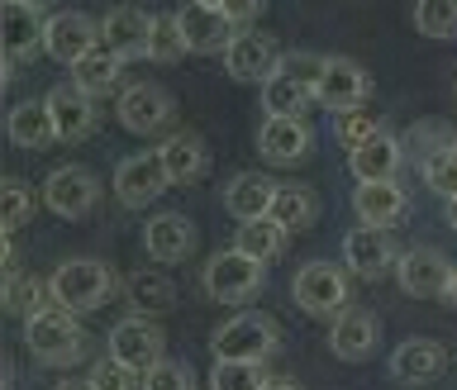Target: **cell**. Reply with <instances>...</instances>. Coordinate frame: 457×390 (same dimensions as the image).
Here are the masks:
<instances>
[{
	"label": "cell",
	"instance_id": "obj_1",
	"mask_svg": "<svg viewBox=\"0 0 457 390\" xmlns=\"http://www.w3.org/2000/svg\"><path fill=\"white\" fill-rule=\"evenodd\" d=\"M281 348V328L271 314L262 310H238L234 319H224L220 328L210 334V353L214 362H262Z\"/></svg>",
	"mask_w": 457,
	"mask_h": 390
},
{
	"label": "cell",
	"instance_id": "obj_2",
	"mask_svg": "<svg viewBox=\"0 0 457 390\" xmlns=\"http://www.w3.org/2000/svg\"><path fill=\"white\" fill-rule=\"evenodd\" d=\"M53 286V300H57V310H67V314H91L100 310L105 300L114 295V271L105 262H96V257H71V262H62L48 277Z\"/></svg>",
	"mask_w": 457,
	"mask_h": 390
},
{
	"label": "cell",
	"instance_id": "obj_3",
	"mask_svg": "<svg viewBox=\"0 0 457 390\" xmlns=\"http://www.w3.org/2000/svg\"><path fill=\"white\" fill-rule=\"evenodd\" d=\"M24 348L34 353V362H43V367H71L86 357L91 338H86V328L77 324V314L48 310V314H38V319H24Z\"/></svg>",
	"mask_w": 457,
	"mask_h": 390
},
{
	"label": "cell",
	"instance_id": "obj_4",
	"mask_svg": "<svg viewBox=\"0 0 457 390\" xmlns=\"http://www.w3.org/2000/svg\"><path fill=\"white\" fill-rule=\"evenodd\" d=\"M291 295L295 305L310 314V319H343L353 305V286H348V271L334 267V262H305L291 281Z\"/></svg>",
	"mask_w": 457,
	"mask_h": 390
},
{
	"label": "cell",
	"instance_id": "obj_5",
	"mask_svg": "<svg viewBox=\"0 0 457 390\" xmlns=\"http://www.w3.org/2000/svg\"><path fill=\"white\" fill-rule=\"evenodd\" d=\"M205 295L210 300H220V305H248V300L262 291V281H267V267L262 262H253L248 253H238V248H228V253H214L210 262H205Z\"/></svg>",
	"mask_w": 457,
	"mask_h": 390
},
{
	"label": "cell",
	"instance_id": "obj_6",
	"mask_svg": "<svg viewBox=\"0 0 457 390\" xmlns=\"http://www.w3.org/2000/svg\"><path fill=\"white\" fill-rule=\"evenodd\" d=\"M171 20H177V34L186 43V53H228V43L238 38V29L224 20L220 0H191V5H181Z\"/></svg>",
	"mask_w": 457,
	"mask_h": 390
},
{
	"label": "cell",
	"instance_id": "obj_7",
	"mask_svg": "<svg viewBox=\"0 0 457 390\" xmlns=\"http://www.w3.org/2000/svg\"><path fill=\"white\" fill-rule=\"evenodd\" d=\"M53 14L38 0H5L0 5V43H5V62H24L43 48Z\"/></svg>",
	"mask_w": 457,
	"mask_h": 390
},
{
	"label": "cell",
	"instance_id": "obj_8",
	"mask_svg": "<svg viewBox=\"0 0 457 390\" xmlns=\"http://www.w3.org/2000/svg\"><path fill=\"white\" fill-rule=\"evenodd\" d=\"M43 205H48L57 220H86L100 205V177L91 167H57L48 181H43Z\"/></svg>",
	"mask_w": 457,
	"mask_h": 390
},
{
	"label": "cell",
	"instance_id": "obj_9",
	"mask_svg": "<svg viewBox=\"0 0 457 390\" xmlns=\"http://www.w3.org/2000/svg\"><path fill=\"white\" fill-rule=\"evenodd\" d=\"M162 348H167V334L153 319H143V314H129V319L110 328V357L124 362L129 371H138V377L162 362Z\"/></svg>",
	"mask_w": 457,
	"mask_h": 390
},
{
	"label": "cell",
	"instance_id": "obj_10",
	"mask_svg": "<svg viewBox=\"0 0 457 390\" xmlns=\"http://www.w3.org/2000/svg\"><path fill=\"white\" fill-rule=\"evenodd\" d=\"M114 114H120V124L129 129V134H157V129L171 124L177 100H171V91H167V86H157V81H134V86H124V91H120Z\"/></svg>",
	"mask_w": 457,
	"mask_h": 390
},
{
	"label": "cell",
	"instance_id": "obj_11",
	"mask_svg": "<svg viewBox=\"0 0 457 390\" xmlns=\"http://www.w3.org/2000/svg\"><path fill=\"white\" fill-rule=\"evenodd\" d=\"M167 186H171V177L162 167V153H134L114 167V195H120L124 210H148Z\"/></svg>",
	"mask_w": 457,
	"mask_h": 390
},
{
	"label": "cell",
	"instance_id": "obj_12",
	"mask_svg": "<svg viewBox=\"0 0 457 390\" xmlns=\"http://www.w3.org/2000/svg\"><path fill=\"white\" fill-rule=\"evenodd\" d=\"M100 48V20H91V14L81 10H62L48 20V38H43V53L53 57V62L62 67H77L86 62Z\"/></svg>",
	"mask_w": 457,
	"mask_h": 390
},
{
	"label": "cell",
	"instance_id": "obj_13",
	"mask_svg": "<svg viewBox=\"0 0 457 390\" xmlns=\"http://www.w3.org/2000/svg\"><path fill=\"white\" fill-rule=\"evenodd\" d=\"M153 29H157V14L138 10V5H120L100 20V48L114 53L120 62H134V57H148Z\"/></svg>",
	"mask_w": 457,
	"mask_h": 390
},
{
	"label": "cell",
	"instance_id": "obj_14",
	"mask_svg": "<svg viewBox=\"0 0 457 390\" xmlns=\"http://www.w3.org/2000/svg\"><path fill=\"white\" fill-rule=\"evenodd\" d=\"M367 95H371V77L362 62H353V57H328L324 67V81L314 100H320L324 110L334 114H348V110H367Z\"/></svg>",
	"mask_w": 457,
	"mask_h": 390
},
{
	"label": "cell",
	"instance_id": "obj_15",
	"mask_svg": "<svg viewBox=\"0 0 457 390\" xmlns=\"http://www.w3.org/2000/svg\"><path fill=\"white\" fill-rule=\"evenodd\" d=\"M400 262V253H395V238H391V228H353L348 238H343V267L353 271V277H362V281H377L386 277V271H395Z\"/></svg>",
	"mask_w": 457,
	"mask_h": 390
},
{
	"label": "cell",
	"instance_id": "obj_16",
	"mask_svg": "<svg viewBox=\"0 0 457 390\" xmlns=\"http://www.w3.org/2000/svg\"><path fill=\"white\" fill-rule=\"evenodd\" d=\"M281 57H286V53H281L267 34H257V29H243V34L228 43V53H224V71H228L234 81H257V86H267L271 77H277Z\"/></svg>",
	"mask_w": 457,
	"mask_h": 390
},
{
	"label": "cell",
	"instance_id": "obj_17",
	"mask_svg": "<svg viewBox=\"0 0 457 390\" xmlns=\"http://www.w3.org/2000/svg\"><path fill=\"white\" fill-rule=\"evenodd\" d=\"M448 277H453V262L438 248H410V253H400V262H395L400 291L414 295V300H443Z\"/></svg>",
	"mask_w": 457,
	"mask_h": 390
},
{
	"label": "cell",
	"instance_id": "obj_18",
	"mask_svg": "<svg viewBox=\"0 0 457 390\" xmlns=\"http://www.w3.org/2000/svg\"><path fill=\"white\" fill-rule=\"evenodd\" d=\"M48 114H53V124H57V143H81V138H91V129H96V100L81 91V86H71V81H62V86H53L48 95Z\"/></svg>",
	"mask_w": 457,
	"mask_h": 390
},
{
	"label": "cell",
	"instance_id": "obj_19",
	"mask_svg": "<svg viewBox=\"0 0 457 390\" xmlns=\"http://www.w3.org/2000/svg\"><path fill=\"white\" fill-rule=\"evenodd\" d=\"M143 248H148L153 262L177 267V262H186V257L195 253V224L186 220V214H177V210L153 214L148 228H143Z\"/></svg>",
	"mask_w": 457,
	"mask_h": 390
},
{
	"label": "cell",
	"instance_id": "obj_20",
	"mask_svg": "<svg viewBox=\"0 0 457 390\" xmlns=\"http://www.w3.org/2000/svg\"><path fill=\"white\" fill-rule=\"evenodd\" d=\"M377 343H381V319L371 310H348L328 328V353L338 362H367L377 353Z\"/></svg>",
	"mask_w": 457,
	"mask_h": 390
},
{
	"label": "cell",
	"instance_id": "obj_21",
	"mask_svg": "<svg viewBox=\"0 0 457 390\" xmlns=\"http://www.w3.org/2000/svg\"><path fill=\"white\" fill-rule=\"evenodd\" d=\"M314 148V129L305 120H267L257 129V153L277 167H291V162H305Z\"/></svg>",
	"mask_w": 457,
	"mask_h": 390
},
{
	"label": "cell",
	"instance_id": "obj_22",
	"mask_svg": "<svg viewBox=\"0 0 457 390\" xmlns=\"http://www.w3.org/2000/svg\"><path fill=\"white\" fill-rule=\"evenodd\" d=\"M443 367H448V353H443V343H434V338H405L391 353V377L400 386H428V381L443 377Z\"/></svg>",
	"mask_w": 457,
	"mask_h": 390
},
{
	"label": "cell",
	"instance_id": "obj_23",
	"mask_svg": "<svg viewBox=\"0 0 457 390\" xmlns=\"http://www.w3.org/2000/svg\"><path fill=\"white\" fill-rule=\"evenodd\" d=\"M271 205H277V181L262 177V171H243V177H234L224 186V210L238 224L271 220Z\"/></svg>",
	"mask_w": 457,
	"mask_h": 390
},
{
	"label": "cell",
	"instance_id": "obj_24",
	"mask_svg": "<svg viewBox=\"0 0 457 390\" xmlns=\"http://www.w3.org/2000/svg\"><path fill=\"white\" fill-rule=\"evenodd\" d=\"M353 210L367 228H391V224L405 220L410 195L400 181H371V186H357L353 191Z\"/></svg>",
	"mask_w": 457,
	"mask_h": 390
},
{
	"label": "cell",
	"instance_id": "obj_25",
	"mask_svg": "<svg viewBox=\"0 0 457 390\" xmlns=\"http://www.w3.org/2000/svg\"><path fill=\"white\" fill-rule=\"evenodd\" d=\"M400 167H405V143H400L395 134H377L371 143H362L357 153H348V171L357 177V186L395 181Z\"/></svg>",
	"mask_w": 457,
	"mask_h": 390
},
{
	"label": "cell",
	"instance_id": "obj_26",
	"mask_svg": "<svg viewBox=\"0 0 457 390\" xmlns=\"http://www.w3.org/2000/svg\"><path fill=\"white\" fill-rule=\"evenodd\" d=\"M157 153H162V167H167L171 186H195L210 171V148L195 134H171Z\"/></svg>",
	"mask_w": 457,
	"mask_h": 390
},
{
	"label": "cell",
	"instance_id": "obj_27",
	"mask_svg": "<svg viewBox=\"0 0 457 390\" xmlns=\"http://www.w3.org/2000/svg\"><path fill=\"white\" fill-rule=\"evenodd\" d=\"M5 129H10V138L20 143V148H29V153L57 143V124H53V114H48V100H24V105H14Z\"/></svg>",
	"mask_w": 457,
	"mask_h": 390
},
{
	"label": "cell",
	"instance_id": "obj_28",
	"mask_svg": "<svg viewBox=\"0 0 457 390\" xmlns=\"http://www.w3.org/2000/svg\"><path fill=\"white\" fill-rule=\"evenodd\" d=\"M129 305H134L143 319L167 314L171 305H177V281H171L167 271H157V267H143V271L129 277Z\"/></svg>",
	"mask_w": 457,
	"mask_h": 390
},
{
	"label": "cell",
	"instance_id": "obj_29",
	"mask_svg": "<svg viewBox=\"0 0 457 390\" xmlns=\"http://www.w3.org/2000/svg\"><path fill=\"white\" fill-rule=\"evenodd\" d=\"M310 105H320V100H314V91H310V86H300L295 77H286V71H277V77L262 86V110H267V120H305Z\"/></svg>",
	"mask_w": 457,
	"mask_h": 390
},
{
	"label": "cell",
	"instance_id": "obj_30",
	"mask_svg": "<svg viewBox=\"0 0 457 390\" xmlns=\"http://www.w3.org/2000/svg\"><path fill=\"white\" fill-rule=\"evenodd\" d=\"M271 220H277L286 234H305V228L320 220V200H314L310 186L281 181L277 186V205H271Z\"/></svg>",
	"mask_w": 457,
	"mask_h": 390
},
{
	"label": "cell",
	"instance_id": "obj_31",
	"mask_svg": "<svg viewBox=\"0 0 457 390\" xmlns=\"http://www.w3.org/2000/svg\"><path fill=\"white\" fill-rule=\"evenodd\" d=\"M286 228L277 224V220H253V224H238V238H234V248L238 253H248L253 262H277V257L286 253Z\"/></svg>",
	"mask_w": 457,
	"mask_h": 390
},
{
	"label": "cell",
	"instance_id": "obj_32",
	"mask_svg": "<svg viewBox=\"0 0 457 390\" xmlns=\"http://www.w3.org/2000/svg\"><path fill=\"white\" fill-rule=\"evenodd\" d=\"M120 71H124V62L114 53H105V48H96L91 57H86V62H77L71 67V86H81L86 95H110L114 86H120Z\"/></svg>",
	"mask_w": 457,
	"mask_h": 390
},
{
	"label": "cell",
	"instance_id": "obj_33",
	"mask_svg": "<svg viewBox=\"0 0 457 390\" xmlns=\"http://www.w3.org/2000/svg\"><path fill=\"white\" fill-rule=\"evenodd\" d=\"M414 29L424 38H457V0H420L414 5Z\"/></svg>",
	"mask_w": 457,
	"mask_h": 390
},
{
	"label": "cell",
	"instance_id": "obj_34",
	"mask_svg": "<svg viewBox=\"0 0 457 390\" xmlns=\"http://www.w3.org/2000/svg\"><path fill=\"white\" fill-rule=\"evenodd\" d=\"M0 195H5V210H0V224H5V238H14L20 228L34 220V191L20 181V177H5L0 186Z\"/></svg>",
	"mask_w": 457,
	"mask_h": 390
},
{
	"label": "cell",
	"instance_id": "obj_35",
	"mask_svg": "<svg viewBox=\"0 0 457 390\" xmlns=\"http://www.w3.org/2000/svg\"><path fill=\"white\" fill-rule=\"evenodd\" d=\"M377 134H386L381 120L371 110H348V114H334V138L343 143L348 153H357L362 143H371Z\"/></svg>",
	"mask_w": 457,
	"mask_h": 390
},
{
	"label": "cell",
	"instance_id": "obj_36",
	"mask_svg": "<svg viewBox=\"0 0 457 390\" xmlns=\"http://www.w3.org/2000/svg\"><path fill=\"white\" fill-rule=\"evenodd\" d=\"M405 148H410L414 157H420V162H428L434 153L457 148V134H453L448 124H434V120H428V124H414L410 134H405Z\"/></svg>",
	"mask_w": 457,
	"mask_h": 390
},
{
	"label": "cell",
	"instance_id": "obj_37",
	"mask_svg": "<svg viewBox=\"0 0 457 390\" xmlns=\"http://www.w3.org/2000/svg\"><path fill=\"white\" fill-rule=\"evenodd\" d=\"M420 177H424V186L434 195H443V200H457V148H448V153H434L428 162H420Z\"/></svg>",
	"mask_w": 457,
	"mask_h": 390
},
{
	"label": "cell",
	"instance_id": "obj_38",
	"mask_svg": "<svg viewBox=\"0 0 457 390\" xmlns=\"http://www.w3.org/2000/svg\"><path fill=\"white\" fill-rule=\"evenodd\" d=\"M262 386H267V377L253 362H214V371H210V390H262Z\"/></svg>",
	"mask_w": 457,
	"mask_h": 390
},
{
	"label": "cell",
	"instance_id": "obj_39",
	"mask_svg": "<svg viewBox=\"0 0 457 390\" xmlns=\"http://www.w3.org/2000/svg\"><path fill=\"white\" fill-rule=\"evenodd\" d=\"M86 381H91L96 390H143V377H138V371H129L124 362H114V357H100Z\"/></svg>",
	"mask_w": 457,
	"mask_h": 390
},
{
	"label": "cell",
	"instance_id": "obj_40",
	"mask_svg": "<svg viewBox=\"0 0 457 390\" xmlns=\"http://www.w3.org/2000/svg\"><path fill=\"white\" fill-rule=\"evenodd\" d=\"M181 53H186V43L177 34V20H171V14H157L153 43H148V62H177Z\"/></svg>",
	"mask_w": 457,
	"mask_h": 390
},
{
	"label": "cell",
	"instance_id": "obj_41",
	"mask_svg": "<svg viewBox=\"0 0 457 390\" xmlns=\"http://www.w3.org/2000/svg\"><path fill=\"white\" fill-rule=\"evenodd\" d=\"M143 390H195V377L186 362H157L153 371H143Z\"/></svg>",
	"mask_w": 457,
	"mask_h": 390
},
{
	"label": "cell",
	"instance_id": "obj_42",
	"mask_svg": "<svg viewBox=\"0 0 457 390\" xmlns=\"http://www.w3.org/2000/svg\"><path fill=\"white\" fill-rule=\"evenodd\" d=\"M220 10H224V20L238 29L243 34V24H253L257 14H262V5H257V0H220Z\"/></svg>",
	"mask_w": 457,
	"mask_h": 390
},
{
	"label": "cell",
	"instance_id": "obj_43",
	"mask_svg": "<svg viewBox=\"0 0 457 390\" xmlns=\"http://www.w3.org/2000/svg\"><path fill=\"white\" fill-rule=\"evenodd\" d=\"M443 305H457V267H453V277H448V286H443Z\"/></svg>",
	"mask_w": 457,
	"mask_h": 390
},
{
	"label": "cell",
	"instance_id": "obj_44",
	"mask_svg": "<svg viewBox=\"0 0 457 390\" xmlns=\"http://www.w3.org/2000/svg\"><path fill=\"white\" fill-rule=\"evenodd\" d=\"M262 390H300V386H295L291 377H267V386H262Z\"/></svg>",
	"mask_w": 457,
	"mask_h": 390
},
{
	"label": "cell",
	"instance_id": "obj_45",
	"mask_svg": "<svg viewBox=\"0 0 457 390\" xmlns=\"http://www.w3.org/2000/svg\"><path fill=\"white\" fill-rule=\"evenodd\" d=\"M57 390H96L91 381H77V377H67V381H57Z\"/></svg>",
	"mask_w": 457,
	"mask_h": 390
},
{
	"label": "cell",
	"instance_id": "obj_46",
	"mask_svg": "<svg viewBox=\"0 0 457 390\" xmlns=\"http://www.w3.org/2000/svg\"><path fill=\"white\" fill-rule=\"evenodd\" d=\"M443 214H448V228L457 234V200H448V210H443Z\"/></svg>",
	"mask_w": 457,
	"mask_h": 390
},
{
	"label": "cell",
	"instance_id": "obj_47",
	"mask_svg": "<svg viewBox=\"0 0 457 390\" xmlns=\"http://www.w3.org/2000/svg\"><path fill=\"white\" fill-rule=\"evenodd\" d=\"M453 91H457V86H453Z\"/></svg>",
	"mask_w": 457,
	"mask_h": 390
}]
</instances>
